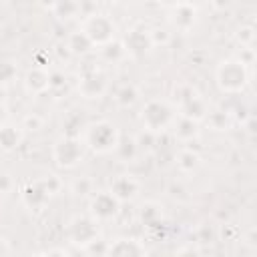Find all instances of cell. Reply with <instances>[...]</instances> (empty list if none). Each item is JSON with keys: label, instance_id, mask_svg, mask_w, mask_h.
Masks as SVG:
<instances>
[{"label": "cell", "instance_id": "9a60e30c", "mask_svg": "<svg viewBox=\"0 0 257 257\" xmlns=\"http://www.w3.org/2000/svg\"><path fill=\"white\" fill-rule=\"evenodd\" d=\"M22 135H20V128L12 126V124H2L0 126V149L2 151H12L18 147Z\"/></svg>", "mask_w": 257, "mask_h": 257}, {"label": "cell", "instance_id": "5bb4252c", "mask_svg": "<svg viewBox=\"0 0 257 257\" xmlns=\"http://www.w3.org/2000/svg\"><path fill=\"white\" fill-rule=\"evenodd\" d=\"M149 46H153V44H151V38H149V32H147V30H141V28L128 30L126 40H124V48H126V50L145 52Z\"/></svg>", "mask_w": 257, "mask_h": 257}, {"label": "cell", "instance_id": "277c9868", "mask_svg": "<svg viewBox=\"0 0 257 257\" xmlns=\"http://www.w3.org/2000/svg\"><path fill=\"white\" fill-rule=\"evenodd\" d=\"M80 30L88 36V40L100 46H106L114 40V32H116V24L112 22V18L104 12H92L86 14V18L80 24Z\"/></svg>", "mask_w": 257, "mask_h": 257}, {"label": "cell", "instance_id": "83f0119b", "mask_svg": "<svg viewBox=\"0 0 257 257\" xmlns=\"http://www.w3.org/2000/svg\"><path fill=\"white\" fill-rule=\"evenodd\" d=\"M6 118H8V106H6L4 100L0 98V126L6 124Z\"/></svg>", "mask_w": 257, "mask_h": 257}, {"label": "cell", "instance_id": "ffe728a7", "mask_svg": "<svg viewBox=\"0 0 257 257\" xmlns=\"http://www.w3.org/2000/svg\"><path fill=\"white\" fill-rule=\"evenodd\" d=\"M18 76L16 62L10 58H0V84H10Z\"/></svg>", "mask_w": 257, "mask_h": 257}, {"label": "cell", "instance_id": "5b68a950", "mask_svg": "<svg viewBox=\"0 0 257 257\" xmlns=\"http://www.w3.org/2000/svg\"><path fill=\"white\" fill-rule=\"evenodd\" d=\"M66 237L78 247H90L98 237V221L90 215H76L66 225Z\"/></svg>", "mask_w": 257, "mask_h": 257}, {"label": "cell", "instance_id": "ac0fdd59", "mask_svg": "<svg viewBox=\"0 0 257 257\" xmlns=\"http://www.w3.org/2000/svg\"><path fill=\"white\" fill-rule=\"evenodd\" d=\"M161 217H163V213H161V207H159V205H155V203H145V205L141 207V221H143L145 225L155 227V225L161 223Z\"/></svg>", "mask_w": 257, "mask_h": 257}, {"label": "cell", "instance_id": "603a6c76", "mask_svg": "<svg viewBox=\"0 0 257 257\" xmlns=\"http://www.w3.org/2000/svg\"><path fill=\"white\" fill-rule=\"evenodd\" d=\"M237 38H239V42H241L243 48H251V46H253V40H255V30H253V26H243V28H239Z\"/></svg>", "mask_w": 257, "mask_h": 257}, {"label": "cell", "instance_id": "4fadbf2b", "mask_svg": "<svg viewBox=\"0 0 257 257\" xmlns=\"http://www.w3.org/2000/svg\"><path fill=\"white\" fill-rule=\"evenodd\" d=\"M48 193L44 191V187L36 181V183H28L24 189H22V193H20V199H22V203L28 207V209H42L46 203H48Z\"/></svg>", "mask_w": 257, "mask_h": 257}, {"label": "cell", "instance_id": "7402d4cb", "mask_svg": "<svg viewBox=\"0 0 257 257\" xmlns=\"http://www.w3.org/2000/svg\"><path fill=\"white\" fill-rule=\"evenodd\" d=\"M149 38H151V44H167L171 40V32L167 28H153L149 32Z\"/></svg>", "mask_w": 257, "mask_h": 257}, {"label": "cell", "instance_id": "4316f807", "mask_svg": "<svg viewBox=\"0 0 257 257\" xmlns=\"http://www.w3.org/2000/svg\"><path fill=\"white\" fill-rule=\"evenodd\" d=\"M12 177L10 175H6V173H0V191L2 193H6V191H10L12 189Z\"/></svg>", "mask_w": 257, "mask_h": 257}, {"label": "cell", "instance_id": "f546056e", "mask_svg": "<svg viewBox=\"0 0 257 257\" xmlns=\"http://www.w3.org/2000/svg\"><path fill=\"white\" fill-rule=\"evenodd\" d=\"M42 257H66V253H64L62 249H52V251H48V253L42 255Z\"/></svg>", "mask_w": 257, "mask_h": 257}, {"label": "cell", "instance_id": "52a82bcc", "mask_svg": "<svg viewBox=\"0 0 257 257\" xmlns=\"http://www.w3.org/2000/svg\"><path fill=\"white\" fill-rule=\"evenodd\" d=\"M167 20L177 28V30H191L197 22V6L189 4V2H179V4H171L167 8Z\"/></svg>", "mask_w": 257, "mask_h": 257}, {"label": "cell", "instance_id": "7c38bea8", "mask_svg": "<svg viewBox=\"0 0 257 257\" xmlns=\"http://www.w3.org/2000/svg\"><path fill=\"white\" fill-rule=\"evenodd\" d=\"M24 86H26V90L32 92V94L44 92L46 88H50V72H48L46 68H42V66L30 68V70L26 72V76H24Z\"/></svg>", "mask_w": 257, "mask_h": 257}, {"label": "cell", "instance_id": "8992f818", "mask_svg": "<svg viewBox=\"0 0 257 257\" xmlns=\"http://www.w3.org/2000/svg\"><path fill=\"white\" fill-rule=\"evenodd\" d=\"M82 141L74 135H64L60 137L54 147H52V159L56 161L58 167L72 169L82 161Z\"/></svg>", "mask_w": 257, "mask_h": 257}, {"label": "cell", "instance_id": "d6986e66", "mask_svg": "<svg viewBox=\"0 0 257 257\" xmlns=\"http://www.w3.org/2000/svg\"><path fill=\"white\" fill-rule=\"evenodd\" d=\"M137 98H139V90H137V86H133V84H122V86L114 92V100H116L120 106H131Z\"/></svg>", "mask_w": 257, "mask_h": 257}, {"label": "cell", "instance_id": "e0dca14e", "mask_svg": "<svg viewBox=\"0 0 257 257\" xmlns=\"http://www.w3.org/2000/svg\"><path fill=\"white\" fill-rule=\"evenodd\" d=\"M173 126H175V135L183 141H189L197 135V122L191 120V118H185V116H179L173 120Z\"/></svg>", "mask_w": 257, "mask_h": 257}, {"label": "cell", "instance_id": "44dd1931", "mask_svg": "<svg viewBox=\"0 0 257 257\" xmlns=\"http://www.w3.org/2000/svg\"><path fill=\"white\" fill-rule=\"evenodd\" d=\"M177 165H179L181 171H193V169L199 165V155L193 153V151H189V149H185V151L179 153Z\"/></svg>", "mask_w": 257, "mask_h": 257}, {"label": "cell", "instance_id": "f1b7e54d", "mask_svg": "<svg viewBox=\"0 0 257 257\" xmlns=\"http://www.w3.org/2000/svg\"><path fill=\"white\" fill-rule=\"evenodd\" d=\"M8 251H10V247H8L6 239L0 237V257H8Z\"/></svg>", "mask_w": 257, "mask_h": 257}, {"label": "cell", "instance_id": "30bf717a", "mask_svg": "<svg viewBox=\"0 0 257 257\" xmlns=\"http://www.w3.org/2000/svg\"><path fill=\"white\" fill-rule=\"evenodd\" d=\"M106 76L98 70H86L78 80V90L84 98H100L106 90Z\"/></svg>", "mask_w": 257, "mask_h": 257}, {"label": "cell", "instance_id": "4dcf8cb0", "mask_svg": "<svg viewBox=\"0 0 257 257\" xmlns=\"http://www.w3.org/2000/svg\"><path fill=\"white\" fill-rule=\"evenodd\" d=\"M32 257H42V255H32Z\"/></svg>", "mask_w": 257, "mask_h": 257}, {"label": "cell", "instance_id": "d4e9b609", "mask_svg": "<svg viewBox=\"0 0 257 257\" xmlns=\"http://www.w3.org/2000/svg\"><path fill=\"white\" fill-rule=\"evenodd\" d=\"M175 257H203V255H201V251H199L197 247L185 245V247H181L179 251H175Z\"/></svg>", "mask_w": 257, "mask_h": 257}, {"label": "cell", "instance_id": "3957f363", "mask_svg": "<svg viewBox=\"0 0 257 257\" xmlns=\"http://www.w3.org/2000/svg\"><path fill=\"white\" fill-rule=\"evenodd\" d=\"M175 118H177L175 116V108L163 98L147 100L143 110H141V120H143V124H145V128L149 133H159V131L169 128Z\"/></svg>", "mask_w": 257, "mask_h": 257}, {"label": "cell", "instance_id": "9c48e42d", "mask_svg": "<svg viewBox=\"0 0 257 257\" xmlns=\"http://www.w3.org/2000/svg\"><path fill=\"white\" fill-rule=\"evenodd\" d=\"M104 257H147V251L141 241L133 237H118L106 247Z\"/></svg>", "mask_w": 257, "mask_h": 257}, {"label": "cell", "instance_id": "cb8c5ba5", "mask_svg": "<svg viewBox=\"0 0 257 257\" xmlns=\"http://www.w3.org/2000/svg\"><path fill=\"white\" fill-rule=\"evenodd\" d=\"M52 8L58 12V16H74V14L80 10V6L74 4V2H58V4H54Z\"/></svg>", "mask_w": 257, "mask_h": 257}, {"label": "cell", "instance_id": "6da1fadb", "mask_svg": "<svg viewBox=\"0 0 257 257\" xmlns=\"http://www.w3.org/2000/svg\"><path fill=\"white\" fill-rule=\"evenodd\" d=\"M120 135L118 128L110 120H96L84 128L82 145L92 149L94 153H110L118 147Z\"/></svg>", "mask_w": 257, "mask_h": 257}, {"label": "cell", "instance_id": "ba28073f", "mask_svg": "<svg viewBox=\"0 0 257 257\" xmlns=\"http://www.w3.org/2000/svg\"><path fill=\"white\" fill-rule=\"evenodd\" d=\"M118 207L120 203L108 191L94 193L90 199V217L94 221H108L118 213Z\"/></svg>", "mask_w": 257, "mask_h": 257}, {"label": "cell", "instance_id": "484cf974", "mask_svg": "<svg viewBox=\"0 0 257 257\" xmlns=\"http://www.w3.org/2000/svg\"><path fill=\"white\" fill-rule=\"evenodd\" d=\"M74 193H76V195H86V193H90V181H88V179L76 181V183H74Z\"/></svg>", "mask_w": 257, "mask_h": 257}, {"label": "cell", "instance_id": "2e32d148", "mask_svg": "<svg viewBox=\"0 0 257 257\" xmlns=\"http://www.w3.org/2000/svg\"><path fill=\"white\" fill-rule=\"evenodd\" d=\"M66 46H68V50H70V52H74V54H84V52L92 46V42H90V40H88V36L78 28V30H74V32L68 36Z\"/></svg>", "mask_w": 257, "mask_h": 257}, {"label": "cell", "instance_id": "7a4b0ae2", "mask_svg": "<svg viewBox=\"0 0 257 257\" xmlns=\"http://www.w3.org/2000/svg\"><path fill=\"white\" fill-rule=\"evenodd\" d=\"M215 78H217V84H219L221 90H225V92H241L249 84L251 76H249V66H245L237 58H227L217 66Z\"/></svg>", "mask_w": 257, "mask_h": 257}, {"label": "cell", "instance_id": "8fae6325", "mask_svg": "<svg viewBox=\"0 0 257 257\" xmlns=\"http://www.w3.org/2000/svg\"><path fill=\"white\" fill-rule=\"evenodd\" d=\"M118 203L122 201H131L137 197L139 193V181L133 175H118L112 179L110 183V191H108Z\"/></svg>", "mask_w": 257, "mask_h": 257}]
</instances>
